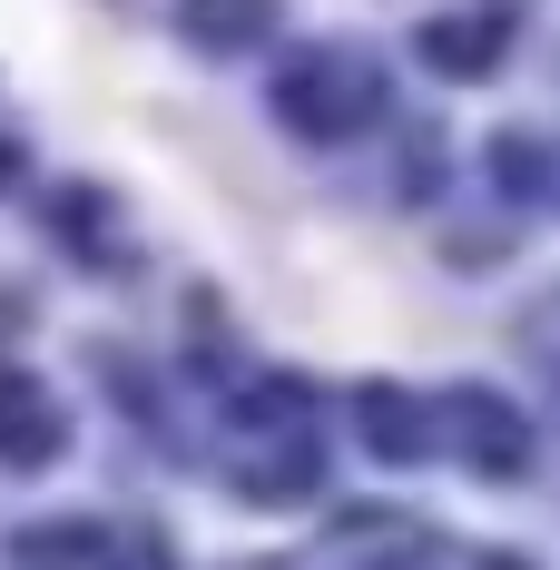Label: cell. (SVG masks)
I'll return each instance as SVG.
<instances>
[{"label":"cell","instance_id":"cell-7","mask_svg":"<svg viewBox=\"0 0 560 570\" xmlns=\"http://www.w3.org/2000/svg\"><path fill=\"white\" fill-rule=\"evenodd\" d=\"M482 570H531V561H521V551H492V561H482Z\"/></svg>","mask_w":560,"mask_h":570},{"label":"cell","instance_id":"cell-5","mask_svg":"<svg viewBox=\"0 0 560 570\" xmlns=\"http://www.w3.org/2000/svg\"><path fill=\"white\" fill-rule=\"evenodd\" d=\"M177 20L197 50H256L276 30V0H177Z\"/></svg>","mask_w":560,"mask_h":570},{"label":"cell","instance_id":"cell-3","mask_svg":"<svg viewBox=\"0 0 560 570\" xmlns=\"http://www.w3.org/2000/svg\"><path fill=\"white\" fill-rule=\"evenodd\" d=\"M511 30H521V0H472V10L423 20V30H413V59H423L433 79H492L502 50H511Z\"/></svg>","mask_w":560,"mask_h":570},{"label":"cell","instance_id":"cell-4","mask_svg":"<svg viewBox=\"0 0 560 570\" xmlns=\"http://www.w3.org/2000/svg\"><path fill=\"white\" fill-rule=\"evenodd\" d=\"M354 433H364V453H374V462L443 453V413H423L403 384H364V394H354Z\"/></svg>","mask_w":560,"mask_h":570},{"label":"cell","instance_id":"cell-6","mask_svg":"<svg viewBox=\"0 0 560 570\" xmlns=\"http://www.w3.org/2000/svg\"><path fill=\"white\" fill-rule=\"evenodd\" d=\"M50 443H59V413L40 403V384H0V453L40 462Z\"/></svg>","mask_w":560,"mask_h":570},{"label":"cell","instance_id":"cell-1","mask_svg":"<svg viewBox=\"0 0 560 570\" xmlns=\"http://www.w3.org/2000/svg\"><path fill=\"white\" fill-rule=\"evenodd\" d=\"M374 109H384V79H374V59H364V50L305 40V50L276 69V118L305 138V148H335V138H354Z\"/></svg>","mask_w":560,"mask_h":570},{"label":"cell","instance_id":"cell-2","mask_svg":"<svg viewBox=\"0 0 560 570\" xmlns=\"http://www.w3.org/2000/svg\"><path fill=\"white\" fill-rule=\"evenodd\" d=\"M433 413H443V453H462L482 482H521V472H531V423H521L502 394H482V384H452Z\"/></svg>","mask_w":560,"mask_h":570},{"label":"cell","instance_id":"cell-8","mask_svg":"<svg viewBox=\"0 0 560 570\" xmlns=\"http://www.w3.org/2000/svg\"><path fill=\"white\" fill-rule=\"evenodd\" d=\"M551 197H560V158H551Z\"/></svg>","mask_w":560,"mask_h":570}]
</instances>
